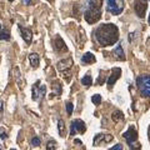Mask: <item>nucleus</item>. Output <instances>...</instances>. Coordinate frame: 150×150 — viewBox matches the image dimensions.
Listing matches in <instances>:
<instances>
[{
    "label": "nucleus",
    "instance_id": "obj_26",
    "mask_svg": "<svg viewBox=\"0 0 150 150\" xmlns=\"http://www.w3.org/2000/svg\"><path fill=\"white\" fill-rule=\"evenodd\" d=\"M73 109H74L73 103H68V104H67V112H68V115H69V116L73 114Z\"/></svg>",
    "mask_w": 150,
    "mask_h": 150
},
{
    "label": "nucleus",
    "instance_id": "obj_27",
    "mask_svg": "<svg viewBox=\"0 0 150 150\" xmlns=\"http://www.w3.org/2000/svg\"><path fill=\"white\" fill-rule=\"evenodd\" d=\"M109 150H123V145L121 144H116L115 146H112V148H110Z\"/></svg>",
    "mask_w": 150,
    "mask_h": 150
},
{
    "label": "nucleus",
    "instance_id": "obj_24",
    "mask_svg": "<svg viewBox=\"0 0 150 150\" xmlns=\"http://www.w3.org/2000/svg\"><path fill=\"white\" fill-rule=\"evenodd\" d=\"M46 149L48 150H56V142L55 140H49L46 144Z\"/></svg>",
    "mask_w": 150,
    "mask_h": 150
},
{
    "label": "nucleus",
    "instance_id": "obj_28",
    "mask_svg": "<svg viewBox=\"0 0 150 150\" xmlns=\"http://www.w3.org/2000/svg\"><path fill=\"white\" fill-rule=\"evenodd\" d=\"M0 138H1L3 140H5V139L8 138V135H6L5 131H0Z\"/></svg>",
    "mask_w": 150,
    "mask_h": 150
},
{
    "label": "nucleus",
    "instance_id": "obj_5",
    "mask_svg": "<svg viewBox=\"0 0 150 150\" xmlns=\"http://www.w3.org/2000/svg\"><path fill=\"white\" fill-rule=\"evenodd\" d=\"M56 68H58L59 71H62L64 74V78H65V75H67V81H69L70 75H71L70 70H71V68H73V59L68 58V59L60 60V62L58 63V65H56Z\"/></svg>",
    "mask_w": 150,
    "mask_h": 150
},
{
    "label": "nucleus",
    "instance_id": "obj_3",
    "mask_svg": "<svg viewBox=\"0 0 150 150\" xmlns=\"http://www.w3.org/2000/svg\"><path fill=\"white\" fill-rule=\"evenodd\" d=\"M137 85L140 95L144 98H150V75H140L137 78Z\"/></svg>",
    "mask_w": 150,
    "mask_h": 150
},
{
    "label": "nucleus",
    "instance_id": "obj_18",
    "mask_svg": "<svg viewBox=\"0 0 150 150\" xmlns=\"http://www.w3.org/2000/svg\"><path fill=\"white\" fill-rule=\"evenodd\" d=\"M111 118L115 123H119V121L124 120V114H123V111H120V110H115V111H112Z\"/></svg>",
    "mask_w": 150,
    "mask_h": 150
},
{
    "label": "nucleus",
    "instance_id": "obj_9",
    "mask_svg": "<svg viewBox=\"0 0 150 150\" xmlns=\"http://www.w3.org/2000/svg\"><path fill=\"white\" fill-rule=\"evenodd\" d=\"M13 74H14V79H15V81L18 84V88L20 89V90H23V88H24V85H25V80H24V78H23V75L20 73V69H19L18 67H14L13 68Z\"/></svg>",
    "mask_w": 150,
    "mask_h": 150
},
{
    "label": "nucleus",
    "instance_id": "obj_12",
    "mask_svg": "<svg viewBox=\"0 0 150 150\" xmlns=\"http://www.w3.org/2000/svg\"><path fill=\"white\" fill-rule=\"evenodd\" d=\"M19 30H20V34L23 36V39L25 40V43L30 44L33 40V31L29 29V28H24L21 25H19Z\"/></svg>",
    "mask_w": 150,
    "mask_h": 150
},
{
    "label": "nucleus",
    "instance_id": "obj_35",
    "mask_svg": "<svg viewBox=\"0 0 150 150\" xmlns=\"http://www.w3.org/2000/svg\"><path fill=\"white\" fill-rule=\"evenodd\" d=\"M10 150H15V149H10Z\"/></svg>",
    "mask_w": 150,
    "mask_h": 150
},
{
    "label": "nucleus",
    "instance_id": "obj_10",
    "mask_svg": "<svg viewBox=\"0 0 150 150\" xmlns=\"http://www.w3.org/2000/svg\"><path fill=\"white\" fill-rule=\"evenodd\" d=\"M121 75V69L120 68H114L111 70V75L109 76V79H108V86L109 88H112V85L116 83V80L120 78Z\"/></svg>",
    "mask_w": 150,
    "mask_h": 150
},
{
    "label": "nucleus",
    "instance_id": "obj_8",
    "mask_svg": "<svg viewBox=\"0 0 150 150\" xmlns=\"http://www.w3.org/2000/svg\"><path fill=\"white\" fill-rule=\"evenodd\" d=\"M148 1L149 0H138L135 3V13L139 18H144L145 16V11L148 9Z\"/></svg>",
    "mask_w": 150,
    "mask_h": 150
},
{
    "label": "nucleus",
    "instance_id": "obj_7",
    "mask_svg": "<svg viewBox=\"0 0 150 150\" xmlns=\"http://www.w3.org/2000/svg\"><path fill=\"white\" fill-rule=\"evenodd\" d=\"M123 137L126 140V143L130 145V144H133L134 142H137L138 140V131L135 130L134 126H130V128L123 134Z\"/></svg>",
    "mask_w": 150,
    "mask_h": 150
},
{
    "label": "nucleus",
    "instance_id": "obj_4",
    "mask_svg": "<svg viewBox=\"0 0 150 150\" xmlns=\"http://www.w3.org/2000/svg\"><path fill=\"white\" fill-rule=\"evenodd\" d=\"M124 0H106V10L112 15H119L124 10Z\"/></svg>",
    "mask_w": 150,
    "mask_h": 150
},
{
    "label": "nucleus",
    "instance_id": "obj_31",
    "mask_svg": "<svg viewBox=\"0 0 150 150\" xmlns=\"http://www.w3.org/2000/svg\"><path fill=\"white\" fill-rule=\"evenodd\" d=\"M74 143H76V144H81V142H80L79 139H75V140H74Z\"/></svg>",
    "mask_w": 150,
    "mask_h": 150
},
{
    "label": "nucleus",
    "instance_id": "obj_22",
    "mask_svg": "<svg viewBox=\"0 0 150 150\" xmlns=\"http://www.w3.org/2000/svg\"><path fill=\"white\" fill-rule=\"evenodd\" d=\"M0 40H10V33L8 30H0Z\"/></svg>",
    "mask_w": 150,
    "mask_h": 150
},
{
    "label": "nucleus",
    "instance_id": "obj_30",
    "mask_svg": "<svg viewBox=\"0 0 150 150\" xmlns=\"http://www.w3.org/2000/svg\"><path fill=\"white\" fill-rule=\"evenodd\" d=\"M3 105H4L3 100H0V112H3Z\"/></svg>",
    "mask_w": 150,
    "mask_h": 150
},
{
    "label": "nucleus",
    "instance_id": "obj_13",
    "mask_svg": "<svg viewBox=\"0 0 150 150\" xmlns=\"http://www.w3.org/2000/svg\"><path fill=\"white\" fill-rule=\"evenodd\" d=\"M54 49L59 53H63V51H68V48L65 45V41L62 39L60 36H56L54 40Z\"/></svg>",
    "mask_w": 150,
    "mask_h": 150
},
{
    "label": "nucleus",
    "instance_id": "obj_14",
    "mask_svg": "<svg viewBox=\"0 0 150 150\" xmlns=\"http://www.w3.org/2000/svg\"><path fill=\"white\" fill-rule=\"evenodd\" d=\"M71 126H73V128L75 129V131H76V133H80V134L85 133V130H86L85 123H84L83 120H80V119L73 120V121H71Z\"/></svg>",
    "mask_w": 150,
    "mask_h": 150
},
{
    "label": "nucleus",
    "instance_id": "obj_32",
    "mask_svg": "<svg viewBox=\"0 0 150 150\" xmlns=\"http://www.w3.org/2000/svg\"><path fill=\"white\" fill-rule=\"evenodd\" d=\"M149 139H150V128H149Z\"/></svg>",
    "mask_w": 150,
    "mask_h": 150
},
{
    "label": "nucleus",
    "instance_id": "obj_2",
    "mask_svg": "<svg viewBox=\"0 0 150 150\" xmlns=\"http://www.w3.org/2000/svg\"><path fill=\"white\" fill-rule=\"evenodd\" d=\"M101 5H103V0H90L89 5L84 18L88 24H95L96 21L100 20L101 18Z\"/></svg>",
    "mask_w": 150,
    "mask_h": 150
},
{
    "label": "nucleus",
    "instance_id": "obj_19",
    "mask_svg": "<svg viewBox=\"0 0 150 150\" xmlns=\"http://www.w3.org/2000/svg\"><path fill=\"white\" fill-rule=\"evenodd\" d=\"M81 84L84 86H86V88H89V86H91L93 85V79H91V76L89 74H86L85 76H84L83 79H81Z\"/></svg>",
    "mask_w": 150,
    "mask_h": 150
},
{
    "label": "nucleus",
    "instance_id": "obj_37",
    "mask_svg": "<svg viewBox=\"0 0 150 150\" xmlns=\"http://www.w3.org/2000/svg\"><path fill=\"white\" fill-rule=\"evenodd\" d=\"M0 150H1V148H0Z\"/></svg>",
    "mask_w": 150,
    "mask_h": 150
},
{
    "label": "nucleus",
    "instance_id": "obj_16",
    "mask_svg": "<svg viewBox=\"0 0 150 150\" xmlns=\"http://www.w3.org/2000/svg\"><path fill=\"white\" fill-rule=\"evenodd\" d=\"M81 62L85 63V64H93L96 62L95 59V55H93L91 53H85L83 56H81Z\"/></svg>",
    "mask_w": 150,
    "mask_h": 150
},
{
    "label": "nucleus",
    "instance_id": "obj_6",
    "mask_svg": "<svg viewBox=\"0 0 150 150\" xmlns=\"http://www.w3.org/2000/svg\"><path fill=\"white\" fill-rule=\"evenodd\" d=\"M45 91H46V86L40 85V80H38L34 85H33V100L40 101L43 99V96L45 95Z\"/></svg>",
    "mask_w": 150,
    "mask_h": 150
},
{
    "label": "nucleus",
    "instance_id": "obj_17",
    "mask_svg": "<svg viewBox=\"0 0 150 150\" xmlns=\"http://www.w3.org/2000/svg\"><path fill=\"white\" fill-rule=\"evenodd\" d=\"M29 60H30V64H31L33 68H38V67H39L40 58H39V55H38L36 53H31L29 55Z\"/></svg>",
    "mask_w": 150,
    "mask_h": 150
},
{
    "label": "nucleus",
    "instance_id": "obj_34",
    "mask_svg": "<svg viewBox=\"0 0 150 150\" xmlns=\"http://www.w3.org/2000/svg\"><path fill=\"white\" fill-rule=\"evenodd\" d=\"M0 30H1V24H0Z\"/></svg>",
    "mask_w": 150,
    "mask_h": 150
},
{
    "label": "nucleus",
    "instance_id": "obj_33",
    "mask_svg": "<svg viewBox=\"0 0 150 150\" xmlns=\"http://www.w3.org/2000/svg\"><path fill=\"white\" fill-rule=\"evenodd\" d=\"M149 24H150V15H149Z\"/></svg>",
    "mask_w": 150,
    "mask_h": 150
},
{
    "label": "nucleus",
    "instance_id": "obj_11",
    "mask_svg": "<svg viewBox=\"0 0 150 150\" xmlns=\"http://www.w3.org/2000/svg\"><path fill=\"white\" fill-rule=\"evenodd\" d=\"M112 140L111 134H96L94 137V145H99L100 143H110Z\"/></svg>",
    "mask_w": 150,
    "mask_h": 150
},
{
    "label": "nucleus",
    "instance_id": "obj_25",
    "mask_svg": "<svg viewBox=\"0 0 150 150\" xmlns=\"http://www.w3.org/2000/svg\"><path fill=\"white\" fill-rule=\"evenodd\" d=\"M40 144H41V140L38 137H34L31 139V145H33V146H39Z\"/></svg>",
    "mask_w": 150,
    "mask_h": 150
},
{
    "label": "nucleus",
    "instance_id": "obj_1",
    "mask_svg": "<svg viewBox=\"0 0 150 150\" xmlns=\"http://www.w3.org/2000/svg\"><path fill=\"white\" fill-rule=\"evenodd\" d=\"M95 39L101 46H110L114 45L119 40V29L118 26L108 23V24L99 25L94 31Z\"/></svg>",
    "mask_w": 150,
    "mask_h": 150
},
{
    "label": "nucleus",
    "instance_id": "obj_29",
    "mask_svg": "<svg viewBox=\"0 0 150 150\" xmlns=\"http://www.w3.org/2000/svg\"><path fill=\"white\" fill-rule=\"evenodd\" d=\"M23 3H24L25 5H29V4L31 3V0H23Z\"/></svg>",
    "mask_w": 150,
    "mask_h": 150
},
{
    "label": "nucleus",
    "instance_id": "obj_23",
    "mask_svg": "<svg viewBox=\"0 0 150 150\" xmlns=\"http://www.w3.org/2000/svg\"><path fill=\"white\" fill-rule=\"evenodd\" d=\"M91 101H93L95 105H100V104H101V96L99 95V94H95V95L91 96Z\"/></svg>",
    "mask_w": 150,
    "mask_h": 150
},
{
    "label": "nucleus",
    "instance_id": "obj_15",
    "mask_svg": "<svg viewBox=\"0 0 150 150\" xmlns=\"http://www.w3.org/2000/svg\"><path fill=\"white\" fill-rule=\"evenodd\" d=\"M112 54H114V59L119 60V62H124V60H125V53H124L123 46H121V45L116 46L115 50L112 51Z\"/></svg>",
    "mask_w": 150,
    "mask_h": 150
},
{
    "label": "nucleus",
    "instance_id": "obj_20",
    "mask_svg": "<svg viewBox=\"0 0 150 150\" xmlns=\"http://www.w3.org/2000/svg\"><path fill=\"white\" fill-rule=\"evenodd\" d=\"M58 130H59V135L60 137H65V124L63 119H59L58 121Z\"/></svg>",
    "mask_w": 150,
    "mask_h": 150
},
{
    "label": "nucleus",
    "instance_id": "obj_21",
    "mask_svg": "<svg viewBox=\"0 0 150 150\" xmlns=\"http://www.w3.org/2000/svg\"><path fill=\"white\" fill-rule=\"evenodd\" d=\"M53 90L55 93V95H60V94H62V85H60L59 81L53 83Z\"/></svg>",
    "mask_w": 150,
    "mask_h": 150
},
{
    "label": "nucleus",
    "instance_id": "obj_36",
    "mask_svg": "<svg viewBox=\"0 0 150 150\" xmlns=\"http://www.w3.org/2000/svg\"><path fill=\"white\" fill-rule=\"evenodd\" d=\"M9 1H13V0H9Z\"/></svg>",
    "mask_w": 150,
    "mask_h": 150
}]
</instances>
